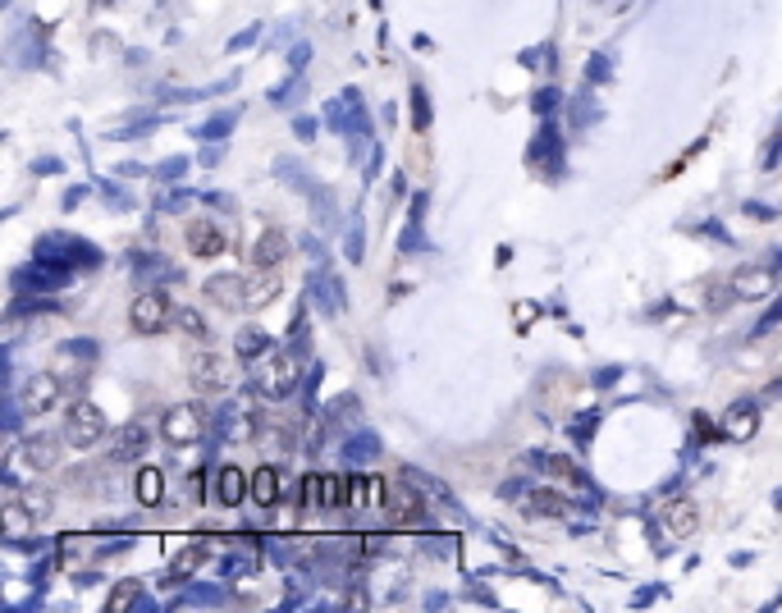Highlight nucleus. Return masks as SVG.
<instances>
[{"label": "nucleus", "instance_id": "f257e3e1", "mask_svg": "<svg viewBox=\"0 0 782 613\" xmlns=\"http://www.w3.org/2000/svg\"><path fill=\"white\" fill-rule=\"evenodd\" d=\"M256 371H252V390L261 394V399H275V403H284V399H293L297 394V380H302V371H297V353L288 348V353H266L261 362H252Z\"/></svg>", "mask_w": 782, "mask_h": 613}, {"label": "nucleus", "instance_id": "f03ea898", "mask_svg": "<svg viewBox=\"0 0 782 613\" xmlns=\"http://www.w3.org/2000/svg\"><path fill=\"white\" fill-rule=\"evenodd\" d=\"M33 261H47V265H60V270H92V265H101V252L92 243H83V238L47 234V238H37Z\"/></svg>", "mask_w": 782, "mask_h": 613}, {"label": "nucleus", "instance_id": "7ed1b4c3", "mask_svg": "<svg viewBox=\"0 0 782 613\" xmlns=\"http://www.w3.org/2000/svg\"><path fill=\"white\" fill-rule=\"evenodd\" d=\"M202 435H206V408L202 403H174V408H165L161 440L170 449H193V444H202Z\"/></svg>", "mask_w": 782, "mask_h": 613}, {"label": "nucleus", "instance_id": "20e7f679", "mask_svg": "<svg viewBox=\"0 0 782 613\" xmlns=\"http://www.w3.org/2000/svg\"><path fill=\"white\" fill-rule=\"evenodd\" d=\"M179 312L170 306V297L161 293V288H147V293H138L133 297V306H129V326H133V335H161L170 321H174Z\"/></svg>", "mask_w": 782, "mask_h": 613}, {"label": "nucleus", "instance_id": "39448f33", "mask_svg": "<svg viewBox=\"0 0 782 613\" xmlns=\"http://www.w3.org/2000/svg\"><path fill=\"white\" fill-rule=\"evenodd\" d=\"M65 440L74 449H92L106 440V412L92 403V399H78L69 412H65Z\"/></svg>", "mask_w": 782, "mask_h": 613}, {"label": "nucleus", "instance_id": "423d86ee", "mask_svg": "<svg viewBox=\"0 0 782 613\" xmlns=\"http://www.w3.org/2000/svg\"><path fill=\"white\" fill-rule=\"evenodd\" d=\"M69 275H74V270H60V265L33 261V265H19V270L10 275V284H15V293H19V297H42V293L65 288V284H69Z\"/></svg>", "mask_w": 782, "mask_h": 613}, {"label": "nucleus", "instance_id": "0eeeda50", "mask_svg": "<svg viewBox=\"0 0 782 613\" xmlns=\"http://www.w3.org/2000/svg\"><path fill=\"white\" fill-rule=\"evenodd\" d=\"M188 380H193V390H197V394H224L234 376H229V362H224L220 353L202 348V353H193V358H188Z\"/></svg>", "mask_w": 782, "mask_h": 613}, {"label": "nucleus", "instance_id": "6e6552de", "mask_svg": "<svg viewBox=\"0 0 782 613\" xmlns=\"http://www.w3.org/2000/svg\"><path fill=\"white\" fill-rule=\"evenodd\" d=\"M60 394H65V385H60L51 371H33V376L19 385V408H24L28 417H42V412L60 408Z\"/></svg>", "mask_w": 782, "mask_h": 613}, {"label": "nucleus", "instance_id": "1a4fd4ad", "mask_svg": "<svg viewBox=\"0 0 782 613\" xmlns=\"http://www.w3.org/2000/svg\"><path fill=\"white\" fill-rule=\"evenodd\" d=\"M110 462H142L151 449V426L147 421H124L120 431H110Z\"/></svg>", "mask_w": 782, "mask_h": 613}, {"label": "nucleus", "instance_id": "9d476101", "mask_svg": "<svg viewBox=\"0 0 782 613\" xmlns=\"http://www.w3.org/2000/svg\"><path fill=\"white\" fill-rule=\"evenodd\" d=\"M727 293H732L736 302H759V297H768V293H773V265H741V270L732 275Z\"/></svg>", "mask_w": 782, "mask_h": 613}, {"label": "nucleus", "instance_id": "9b49d317", "mask_svg": "<svg viewBox=\"0 0 782 613\" xmlns=\"http://www.w3.org/2000/svg\"><path fill=\"white\" fill-rule=\"evenodd\" d=\"M202 293L215 306H224V312H243V306H247V279L243 275H211L202 284Z\"/></svg>", "mask_w": 782, "mask_h": 613}, {"label": "nucleus", "instance_id": "f8f14e48", "mask_svg": "<svg viewBox=\"0 0 782 613\" xmlns=\"http://www.w3.org/2000/svg\"><path fill=\"white\" fill-rule=\"evenodd\" d=\"M522 508H527V517H540V522H563V517H572V504H568L563 494H554L549 485L527 490V494H522Z\"/></svg>", "mask_w": 782, "mask_h": 613}, {"label": "nucleus", "instance_id": "ddd939ff", "mask_svg": "<svg viewBox=\"0 0 782 613\" xmlns=\"http://www.w3.org/2000/svg\"><path fill=\"white\" fill-rule=\"evenodd\" d=\"M723 435H727L732 444H750V440L759 435V408H755L750 399L732 403L727 417H723Z\"/></svg>", "mask_w": 782, "mask_h": 613}, {"label": "nucleus", "instance_id": "4468645a", "mask_svg": "<svg viewBox=\"0 0 782 613\" xmlns=\"http://www.w3.org/2000/svg\"><path fill=\"white\" fill-rule=\"evenodd\" d=\"M348 499L357 508H384L389 504V481L375 476V472H357V476H348Z\"/></svg>", "mask_w": 782, "mask_h": 613}, {"label": "nucleus", "instance_id": "2eb2a0df", "mask_svg": "<svg viewBox=\"0 0 782 613\" xmlns=\"http://www.w3.org/2000/svg\"><path fill=\"white\" fill-rule=\"evenodd\" d=\"M247 494H252V476H247L243 467L224 462V467L215 472V499H220L224 508H238V504H243Z\"/></svg>", "mask_w": 782, "mask_h": 613}, {"label": "nucleus", "instance_id": "dca6fc26", "mask_svg": "<svg viewBox=\"0 0 782 613\" xmlns=\"http://www.w3.org/2000/svg\"><path fill=\"white\" fill-rule=\"evenodd\" d=\"M224 229L220 224H211V220H193L188 224V252L193 256H202V261H211V256H220L224 252Z\"/></svg>", "mask_w": 782, "mask_h": 613}, {"label": "nucleus", "instance_id": "f3484780", "mask_svg": "<svg viewBox=\"0 0 782 613\" xmlns=\"http://www.w3.org/2000/svg\"><path fill=\"white\" fill-rule=\"evenodd\" d=\"M247 256H252V265H261V270H275V265L288 256V234H284V229H261Z\"/></svg>", "mask_w": 782, "mask_h": 613}, {"label": "nucleus", "instance_id": "a211bd4d", "mask_svg": "<svg viewBox=\"0 0 782 613\" xmlns=\"http://www.w3.org/2000/svg\"><path fill=\"white\" fill-rule=\"evenodd\" d=\"M19 458H24L33 472H51V467L60 462V440H56V435H24Z\"/></svg>", "mask_w": 782, "mask_h": 613}, {"label": "nucleus", "instance_id": "6ab92c4d", "mask_svg": "<svg viewBox=\"0 0 782 613\" xmlns=\"http://www.w3.org/2000/svg\"><path fill=\"white\" fill-rule=\"evenodd\" d=\"M284 490H288V481H284V472L279 467H256V476H252V499L261 504V508H275L279 499H284Z\"/></svg>", "mask_w": 782, "mask_h": 613}, {"label": "nucleus", "instance_id": "aec40b11", "mask_svg": "<svg viewBox=\"0 0 782 613\" xmlns=\"http://www.w3.org/2000/svg\"><path fill=\"white\" fill-rule=\"evenodd\" d=\"M311 293H316V306H320L325 317H339L343 312V284H339V275L316 270L311 275Z\"/></svg>", "mask_w": 782, "mask_h": 613}, {"label": "nucleus", "instance_id": "412c9836", "mask_svg": "<svg viewBox=\"0 0 782 613\" xmlns=\"http://www.w3.org/2000/svg\"><path fill=\"white\" fill-rule=\"evenodd\" d=\"M663 526H668L677 540L695 535V526H700V508H695V499H677V504H668V508H663Z\"/></svg>", "mask_w": 782, "mask_h": 613}, {"label": "nucleus", "instance_id": "4be33fe9", "mask_svg": "<svg viewBox=\"0 0 782 613\" xmlns=\"http://www.w3.org/2000/svg\"><path fill=\"white\" fill-rule=\"evenodd\" d=\"M188 604H197V608H220V604H229V590L215 586V581H193V586H183V595L174 599V608H188Z\"/></svg>", "mask_w": 782, "mask_h": 613}, {"label": "nucleus", "instance_id": "5701e85b", "mask_svg": "<svg viewBox=\"0 0 782 613\" xmlns=\"http://www.w3.org/2000/svg\"><path fill=\"white\" fill-rule=\"evenodd\" d=\"M206 558H211V554H206V545H202V540L183 545V549H179V554L170 558V572L161 577V586H170V581H179V577H193V572H197V567H202Z\"/></svg>", "mask_w": 782, "mask_h": 613}, {"label": "nucleus", "instance_id": "b1692460", "mask_svg": "<svg viewBox=\"0 0 782 613\" xmlns=\"http://www.w3.org/2000/svg\"><path fill=\"white\" fill-rule=\"evenodd\" d=\"M279 288H284V279L275 275V270H252L247 275V306H266V302H275L279 297Z\"/></svg>", "mask_w": 782, "mask_h": 613}, {"label": "nucleus", "instance_id": "393cba45", "mask_svg": "<svg viewBox=\"0 0 782 613\" xmlns=\"http://www.w3.org/2000/svg\"><path fill=\"white\" fill-rule=\"evenodd\" d=\"M389 508L399 513V522H422V499L408 481H389Z\"/></svg>", "mask_w": 782, "mask_h": 613}, {"label": "nucleus", "instance_id": "a878e982", "mask_svg": "<svg viewBox=\"0 0 782 613\" xmlns=\"http://www.w3.org/2000/svg\"><path fill=\"white\" fill-rule=\"evenodd\" d=\"M234 353H238L243 362H261V358L270 353V335H266L261 326H243V330L234 335Z\"/></svg>", "mask_w": 782, "mask_h": 613}, {"label": "nucleus", "instance_id": "bb28decb", "mask_svg": "<svg viewBox=\"0 0 782 613\" xmlns=\"http://www.w3.org/2000/svg\"><path fill=\"white\" fill-rule=\"evenodd\" d=\"M106 608H110V613H133V608H151V599H147L142 581H120V586L110 590Z\"/></svg>", "mask_w": 782, "mask_h": 613}, {"label": "nucleus", "instance_id": "cd10ccee", "mask_svg": "<svg viewBox=\"0 0 782 613\" xmlns=\"http://www.w3.org/2000/svg\"><path fill=\"white\" fill-rule=\"evenodd\" d=\"M133 494H138L142 508H156V504L165 499V476H161L156 467H142V472L133 476Z\"/></svg>", "mask_w": 782, "mask_h": 613}, {"label": "nucleus", "instance_id": "c85d7f7f", "mask_svg": "<svg viewBox=\"0 0 782 613\" xmlns=\"http://www.w3.org/2000/svg\"><path fill=\"white\" fill-rule=\"evenodd\" d=\"M370 458H380V435H375V431H357V435L343 444V462L361 467V462H370Z\"/></svg>", "mask_w": 782, "mask_h": 613}, {"label": "nucleus", "instance_id": "c756f323", "mask_svg": "<svg viewBox=\"0 0 782 613\" xmlns=\"http://www.w3.org/2000/svg\"><path fill=\"white\" fill-rule=\"evenodd\" d=\"M422 215H426V192H417L412 197V215H408V234L399 238V247L403 252H422L426 243H422Z\"/></svg>", "mask_w": 782, "mask_h": 613}, {"label": "nucleus", "instance_id": "7c9ffc66", "mask_svg": "<svg viewBox=\"0 0 782 613\" xmlns=\"http://www.w3.org/2000/svg\"><path fill=\"white\" fill-rule=\"evenodd\" d=\"M540 467L549 472V476H558V481H572V485H586V472L572 462V458H563V453H545L540 458Z\"/></svg>", "mask_w": 782, "mask_h": 613}, {"label": "nucleus", "instance_id": "2f4dec72", "mask_svg": "<svg viewBox=\"0 0 782 613\" xmlns=\"http://www.w3.org/2000/svg\"><path fill=\"white\" fill-rule=\"evenodd\" d=\"M311 215H316V229H339V206L334 197H325V188L311 192Z\"/></svg>", "mask_w": 782, "mask_h": 613}, {"label": "nucleus", "instance_id": "473e14b6", "mask_svg": "<svg viewBox=\"0 0 782 613\" xmlns=\"http://www.w3.org/2000/svg\"><path fill=\"white\" fill-rule=\"evenodd\" d=\"M320 440H325V417L307 412V421H302V431H297V449H302V453H320Z\"/></svg>", "mask_w": 782, "mask_h": 613}, {"label": "nucleus", "instance_id": "72a5a7b5", "mask_svg": "<svg viewBox=\"0 0 782 613\" xmlns=\"http://www.w3.org/2000/svg\"><path fill=\"white\" fill-rule=\"evenodd\" d=\"M339 504H348V481L343 476H325L320 472V508H339Z\"/></svg>", "mask_w": 782, "mask_h": 613}, {"label": "nucleus", "instance_id": "f704fd0d", "mask_svg": "<svg viewBox=\"0 0 782 613\" xmlns=\"http://www.w3.org/2000/svg\"><path fill=\"white\" fill-rule=\"evenodd\" d=\"M234 124H238V110H220V115H215V119H206V124H202L197 133H202L206 142H215V138L224 142V138L234 133Z\"/></svg>", "mask_w": 782, "mask_h": 613}, {"label": "nucleus", "instance_id": "c9c22d12", "mask_svg": "<svg viewBox=\"0 0 782 613\" xmlns=\"http://www.w3.org/2000/svg\"><path fill=\"white\" fill-rule=\"evenodd\" d=\"M275 174H279V179H288V183H297V192H307V197L320 188V183H316L302 165H293V161H275Z\"/></svg>", "mask_w": 782, "mask_h": 613}, {"label": "nucleus", "instance_id": "e433bc0d", "mask_svg": "<svg viewBox=\"0 0 782 613\" xmlns=\"http://www.w3.org/2000/svg\"><path fill=\"white\" fill-rule=\"evenodd\" d=\"M10 494H19V504H24V508L33 513V522H42V517H51V508H56L47 490H10Z\"/></svg>", "mask_w": 782, "mask_h": 613}, {"label": "nucleus", "instance_id": "4c0bfd02", "mask_svg": "<svg viewBox=\"0 0 782 613\" xmlns=\"http://www.w3.org/2000/svg\"><path fill=\"white\" fill-rule=\"evenodd\" d=\"M174 321H179V330H183L188 339H202V344L211 339V330H206V321H202V312H193V306H183V312H179Z\"/></svg>", "mask_w": 782, "mask_h": 613}, {"label": "nucleus", "instance_id": "58836bf2", "mask_svg": "<svg viewBox=\"0 0 782 613\" xmlns=\"http://www.w3.org/2000/svg\"><path fill=\"white\" fill-rule=\"evenodd\" d=\"M138 275L147 279H179V270L174 265H165V256H138Z\"/></svg>", "mask_w": 782, "mask_h": 613}, {"label": "nucleus", "instance_id": "ea45409f", "mask_svg": "<svg viewBox=\"0 0 782 613\" xmlns=\"http://www.w3.org/2000/svg\"><path fill=\"white\" fill-rule=\"evenodd\" d=\"M431 97H426V88H412V129H431Z\"/></svg>", "mask_w": 782, "mask_h": 613}, {"label": "nucleus", "instance_id": "a19ab883", "mask_svg": "<svg viewBox=\"0 0 782 613\" xmlns=\"http://www.w3.org/2000/svg\"><path fill=\"white\" fill-rule=\"evenodd\" d=\"M151 174H156L161 183H170V179H183V174H188V156H170V161H161Z\"/></svg>", "mask_w": 782, "mask_h": 613}, {"label": "nucleus", "instance_id": "79ce46f5", "mask_svg": "<svg viewBox=\"0 0 782 613\" xmlns=\"http://www.w3.org/2000/svg\"><path fill=\"white\" fill-rule=\"evenodd\" d=\"M307 590H311L307 572H293V577H288V595H284V604H288V608H293V604H307Z\"/></svg>", "mask_w": 782, "mask_h": 613}, {"label": "nucleus", "instance_id": "37998d69", "mask_svg": "<svg viewBox=\"0 0 782 613\" xmlns=\"http://www.w3.org/2000/svg\"><path fill=\"white\" fill-rule=\"evenodd\" d=\"M302 92H307V83H302V78L293 74V78H288V83H284L279 92H270V101H275V106H288V101H297Z\"/></svg>", "mask_w": 782, "mask_h": 613}, {"label": "nucleus", "instance_id": "c03bdc74", "mask_svg": "<svg viewBox=\"0 0 782 613\" xmlns=\"http://www.w3.org/2000/svg\"><path fill=\"white\" fill-rule=\"evenodd\" d=\"M302 508H320V472L302 476Z\"/></svg>", "mask_w": 782, "mask_h": 613}, {"label": "nucleus", "instance_id": "a18cd8bd", "mask_svg": "<svg viewBox=\"0 0 782 613\" xmlns=\"http://www.w3.org/2000/svg\"><path fill=\"white\" fill-rule=\"evenodd\" d=\"M206 481H211V476H206V467H197V472L188 476V499H193V504H202V499H206Z\"/></svg>", "mask_w": 782, "mask_h": 613}, {"label": "nucleus", "instance_id": "49530a36", "mask_svg": "<svg viewBox=\"0 0 782 613\" xmlns=\"http://www.w3.org/2000/svg\"><path fill=\"white\" fill-rule=\"evenodd\" d=\"M266 549H270V554H275V563H284V567L297 558V545H288V540H266Z\"/></svg>", "mask_w": 782, "mask_h": 613}, {"label": "nucleus", "instance_id": "de8ad7c7", "mask_svg": "<svg viewBox=\"0 0 782 613\" xmlns=\"http://www.w3.org/2000/svg\"><path fill=\"white\" fill-rule=\"evenodd\" d=\"M773 326H782V293H777V302H773V306H768V312H764V321L755 326V335H768Z\"/></svg>", "mask_w": 782, "mask_h": 613}, {"label": "nucleus", "instance_id": "09e8293b", "mask_svg": "<svg viewBox=\"0 0 782 613\" xmlns=\"http://www.w3.org/2000/svg\"><path fill=\"white\" fill-rule=\"evenodd\" d=\"M586 78H590V83H609V60H604V56H590Z\"/></svg>", "mask_w": 782, "mask_h": 613}, {"label": "nucleus", "instance_id": "8fccbe9b", "mask_svg": "<svg viewBox=\"0 0 782 613\" xmlns=\"http://www.w3.org/2000/svg\"><path fill=\"white\" fill-rule=\"evenodd\" d=\"M261 42V28H243L234 42H229V51H247V47H256Z\"/></svg>", "mask_w": 782, "mask_h": 613}, {"label": "nucleus", "instance_id": "3c124183", "mask_svg": "<svg viewBox=\"0 0 782 613\" xmlns=\"http://www.w3.org/2000/svg\"><path fill=\"white\" fill-rule=\"evenodd\" d=\"M590 119H595V106H590L586 97H577V106H572V124L581 129V124H590Z\"/></svg>", "mask_w": 782, "mask_h": 613}, {"label": "nucleus", "instance_id": "603ef678", "mask_svg": "<svg viewBox=\"0 0 782 613\" xmlns=\"http://www.w3.org/2000/svg\"><path fill=\"white\" fill-rule=\"evenodd\" d=\"M293 133H297L302 142H311V138H316V119H311V115H293Z\"/></svg>", "mask_w": 782, "mask_h": 613}, {"label": "nucleus", "instance_id": "864d4df0", "mask_svg": "<svg viewBox=\"0 0 782 613\" xmlns=\"http://www.w3.org/2000/svg\"><path fill=\"white\" fill-rule=\"evenodd\" d=\"M293 353H297V358H307V317H297V321H293Z\"/></svg>", "mask_w": 782, "mask_h": 613}, {"label": "nucleus", "instance_id": "5fc2aeb1", "mask_svg": "<svg viewBox=\"0 0 782 613\" xmlns=\"http://www.w3.org/2000/svg\"><path fill=\"white\" fill-rule=\"evenodd\" d=\"M65 353H74V358H88V362H92V358H97V344H88V339H69V344H65Z\"/></svg>", "mask_w": 782, "mask_h": 613}, {"label": "nucleus", "instance_id": "6e6d98bb", "mask_svg": "<svg viewBox=\"0 0 782 613\" xmlns=\"http://www.w3.org/2000/svg\"><path fill=\"white\" fill-rule=\"evenodd\" d=\"M554 106H558V92H554V88H549V92H536V110H540V115H545V110L554 115Z\"/></svg>", "mask_w": 782, "mask_h": 613}, {"label": "nucleus", "instance_id": "4d7b16f0", "mask_svg": "<svg viewBox=\"0 0 782 613\" xmlns=\"http://www.w3.org/2000/svg\"><path fill=\"white\" fill-rule=\"evenodd\" d=\"M348 256H352V261H357V256H361V234H357V229H352V234H348Z\"/></svg>", "mask_w": 782, "mask_h": 613}, {"label": "nucleus", "instance_id": "13d9d810", "mask_svg": "<svg viewBox=\"0 0 782 613\" xmlns=\"http://www.w3.org/2000/svg\"><path fill=\"white\" fill-rule=\"evenodd\" d=\"M220 161H224V147H211V151L202 156V165H220Z\"/></svg>", "mask_w": 782, "mask_h": 613}, {"label": "nucleus", "instance_id": "bf43d9fd", "mask_svg": "<svg viewBox=\"0 0 782 613\" xmlns=\"http://www.w3.org/2000/svg\"><path fill=\"white\" fill-rule=\"evenodd\" d=\"M777 142H782V124H777V138H773V147H777Z\"/></svg>", "mask_w": 782, "mask_h": 613}]
</instances>
